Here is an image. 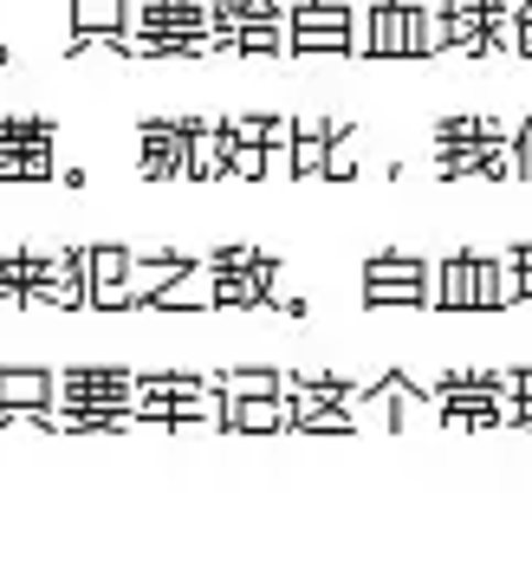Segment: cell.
<instances>
[{"mask_svg": "<svg viewBox=\"0 0 532 564\" xmlns=\"http://www.w3.org/2000/svg\"><path fill=\"white\" fill-rule=\"evenodd\" d=\"M59 402H53V429L59 435H118L137 429V370L118 364H72L53 370Z\"/></svg>", "mask_w": 532, "mask_h": 564, "instance_id": "cell-1", "label": "cell"}, {"mask_svg": "<svg viewBox=\"0 0 532 564\" xmlns=\"http://www.w3.org/2000/svg\"><path fill=\"white\" fill-rule=\"evenodd\" d=\"M137 422L156 429H221V395L208 370H137Z\"/></svg>", "mask_w": 532, "mask_h": 564, "instance_id": "cell-2", "label": "cell"}, {"mask_svg": "<svg viewBox=\"0 0 532 564\" xmlns=\"http://www.w3.org/2000/svg\"><path fill=\"white\" fill-rule=\"evenodd\" d=\"M59 123L53 117H0V182H46L59 175Z\"/></svg>", "mask_w": 532, "mask_h": 564, "instance_id": "cell-3", "label": "cell"}, {"mask_svg": "<svg viewBox=\"0 0 532 564\" xmlns=\"http://www.w3.org/2000/svg\"><path fill=\"white\" fill-rule=\"evenodd\" d=\"M363 305H428V260L422 253H370Z\"/></svg>", "mask_w": 532, "mask_h": 564, "instance_id": "cell-4", "label": "cell"}, {"mask_svg": "<svg viewBox=\"0 0 532 564\" xmlns=\"http://www.w3.org/2000/svg\"><path fill=\"white\" fill-rule=\"evenodd\" d=\"M182 163H188V117H150V123H137V175L176 182Z\"/></svg>", "mask_w": 532, "mask_h": 564, "instance_id": "cell-5", "label": "cell"}, {"mask_svg": "<svg viewBox=\"0 0 532 564\" xmlns=\"http://www.w3.org/2000/svg\"><path fill=\"white\" fill-rule=\"evenodd\" d=\"M273 280H280V260H273V253H253L240 273H208V312H253V305H273Z\"/></svg>", "mask_w": 532, "mask_h": 564, "instance_id": "cell-6", "label": "cell"}, {"mask_svg": "<svg viewBox=\"0 0 532 564\" xmlns=\"http://www.w3.org/2000/svg\"><path fill=\"white\" fill-rule=\"evenodd\" d=\"M59 377L40 364H0V422L7 415H53Z\"/></svg>", "mask_w": 532, "mask_h": 564, "instance_id": "cell-7", "label": "cell"}, {"mask_svg": "<svg viewBox=\"0 0 532 564\" xmlns=\"http://www.w3.org/2000/svg\"><path fill=\"white\" fill-rule=\"evenodd\" d=\"M130 33L208 40V0H130Z\"/></svg>", "mask_w": 532, "mask_h": 564, "instance_id": "cell-8", "label": "cell"}, {"mask_svg": "<svg viewBox=\"0 0 532 564\" xmlns=\"http://www.w3.org/2000/svg\"><path fill=\"white\" fill-rule=\"evenodd\" d=\"M415 33V0H370L363 7V58H410Z\"/></svg>", "mask_w": 532, "mask_h": 564, "instance_id": "cell-9", "label": "cell"}, {"mask_svg": "<svg viewBox=\"0 0 532 564\" xmlns=\"http://www.w3.org/2000/svg\"><path fill=\"white\" fill-rule=\"evenodd\" d=\"M428 312H474V247L428 260Z\"/></svg>", "mask_w": 532, "mask_h": 564, "instance_id": "cell-10", "label": "cell"}, {"mask_svg": "<svg viewBox=\"0 0 532 564\" xmlns=\"http://www.w3.org/2000/svg\"><path fill=\"white\" fill-rule=\"evenodd\" d=\"M195 260L176 247H156V253H130V273H123V305H150L163 285H176Z\"/></svg>", "mask_w": 532, "mask_h": 564, "instance_id": "cell-11", "label": "cell"}, {"mask_svg": "<svg viewBox=\"0 0 532 564\" xmlns=\"http://www.w3.org/2000/svg\"><path fill=\"white\" fill-rule=\"evenodd\" d=\"M338 123H345V117H318V111L293 117V143H286L293 182H318V175H325V150H332V130H338Z\"/></svg>", "mask_w": 532, "mask_h": 564, "instance_id": "cell-12", "label": "cell"}, {"mask_svg": "<svg viewBox=\"0 0 532 564\" xmlns=\"http://www.w3.org/2000/svg\"><path fill=\"white\" fill-rule=\"evenodd\" d=\"M208 383L221 402H280L286 395V370L273 364H235V370H208Z\"/></svg>", "mask_w": 532, "mask_h": 564, "instance_id": "cell-13", "label": "cell"}, {"mask_svg": "<svg viewBox=\"0 0 532 564\" xmlns=\"http://www.w3.org/2000/svg\"><path fill=\"white\" fill-rule=\"evenodd\" d=\"M130 33V0H72V40L118 46Z\"/></svg>", "mask_w": 532, "mask_h": 564, "instance_id": "cell-14", "label": "cell"}, {"mask_svg": "<svg viewBox=\"0 0 532 564\" xmlns=\"http://www.w3.org/2000/svg\"><path fill=\"white\" fill-rule=\"evenodd\" d=\"M240 26H286V7L280 0H208V40L215 46Z\"/></svg>", "mask_w": 532, "mask_h": 564, "instance_id": "cell-15", "label": "cell"}, {"mask_svg": "<svg viewBox=\"0 0 532 564\" xmlns=\"http://www.w3.org/2000/svg\"><path fill=\"white\" fill-rule=\"evenodd\" d=\"M221 156H228L221 117H188V163H182V175L188 182H221Z\"/></svg>", "mask_w": 532, "mask_h": 564, "instance_id": "cell-16", "label": "cell"}, {"mask_svg": "<svg viewBox=\"0 0 532 564\" xmlns=\"http://www.w3.org/2000/svg\"><path fill=\"white\" fill-rule=\"evenodd\" d=\"M123 273H130V247H91V305L98 312H130Z\"/></svg>", "mask_w": 532, "mask_h": 564, "instance_id": "cell-17", "label": "cell"}, {"mask_svg": "<svg viewBox=\"0 0 532 564\" xmlns=\"http://www.w3.org/2000/svg\"><path fill=\"white\" fill-rule=\"evenodd\" d=\"M221 429H240V435H280V429H286V402H221Z\"/></svg>", "mask_w": 532, "mask_h": 564, "instance_id": "cell-18", "label": "cell"}, {"mask_svg": "<svg viewBox=\"0 0 532 564\" xmlns=\"http://www.w3.org/2000/svg\"><path fill=\"white\" fill-rule=\"evenodd\" d=\"M448 53V20L435 0H415V33H410V58H442Z\"/></svg>", "mask_w": 532, "mask_h": 564, "instance_id": "cell-19", "label": "cell"}, {"mask_svg": "<svg viewBox=\"0 0 532 564\" xmlns=\"http://www.w3.org/2000/svg\"><path fill=\"white\" fill-rule=\"evenodd\" d=\"M215 53H240V58H273L286 53V26H240V33H228Z\"/></svg>", "mask_w": 532, "mask_h": 564, "instance_id": "cell-20", "label": "cell"}, {"mask_svg": "<svg viewBox=\"0 0 532 564\" xmlns=\"http://www.w3.org/2000/svg\"><path fill=\"white\" fill-rule=\"evenodd\" d=\"M351 20H357L351 0H298L286 26H351Z\"/></svg>", "mask_w": 532, "mask_h": 564, "instance_id": "cell-21", "label": "cell"}, {"mask_svg": "<svg viewBox=\"0 0 532 564\" xmlns=\"http://www.w3.org/2000/svg\"><path fill=\"white\" fill-rule=\"evenodd\" d=\"M487 170V143H455V150H435V175L462 182V175H480Z\"/></svg>", "mask_w": 532, "mask_h": 564, "instance_id": "cell-22", "label": "cell"}, {"mask_svg": "<svg viewBox=\"0 0 532 564\" xmlns=\"http://www.w3.org/2000/svg\"><path fill=\"white\" fill-rule=\"evenodd\" d=\"M351 429H357L351 409H312V415H298L286 435H351Z\"/></svg>", "mask_w": 532, "mask_h": 564, "instance_id": "cell-23", "label": "cell"}, {"mask_svg": "<svg viewBox=\"0 0 532 564\" xmlns=\"http://www.w3.org/2000/svg\"><path fill=\"white\" fill-rule=\"evenodd\" d=\"M500 395H507V402H532V364H520V370H500Z\"/></svg>", "mask_w": 532, "mask_h": 564, "instance_id": "cell-24", "label": "cell"}, {"mask_svg": "<svg viewBox=\"0 0 532 564\" xmlns=\"http://www.w3.org/2000/svg\"><path fill=\"white\" fill-rule=\"evenodd\" d=\"M513 53L532 58V0H520V7H513Z\"/></svg>", "mask_w": 532, "mask_h": 564, "instance_id": "cell-25", "label": "cell"}, {"mask_svg": "<svg viewBox=\"0 0 532 564\" xmlns=\"http://www.w3.org/2000/svg\"><path fill=\"white\" fill-rule=\"evenodd\" d=\"M500 422H507V429H532V402H507V395H500Z\"/></svg>", "mask_w": 532, "mask_h": 564, "instance_id": "cell-26", "label": "cell"}]
</instances>
